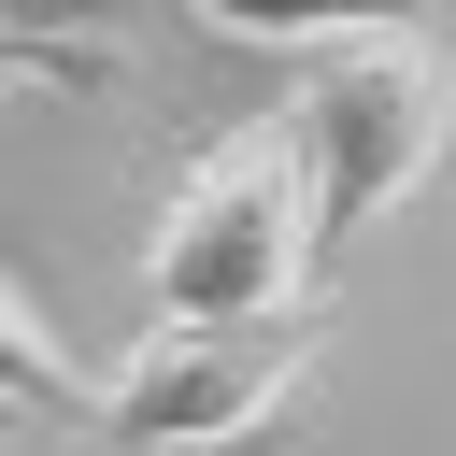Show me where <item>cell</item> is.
I'll list each match as a JSON object with an SVG mask.
<instances>
[{
  "instance_id": "cell-5",
  "label": "cell",
  "mask_w": 456,
  "mask_h": 456,
  "mask_svg": "<svg viewBox=\"0 0 456 456\" xmlns=\"http://www.w3.org/2000/svg\"><path fill=\"white\" fill-rule=\"evenodd\" d=\"M128 43L114 28H43V14H0V100H71V86H114Z\"/></svg>"
},
{
  "instance_id": "cell-2",
  "label": "cell",
  "mask_w": 456,
  "mask_h": 456,
  "mask_svg": "<svg viewBox=\"0 0 456 456\" xmlns=\"http://www.w3.org/2000/svg\"><path fill=\"white\" fill-rule=\"evenodd\" d=\"M314 256H328V214H314V171L285 142V114L200 142L142 228V299L157 328H271V314H314Z\"/></svg>"
},
{
  "instance_id": "cell-4",
  "label": "cell",
  "mask_w": 456,
  "mask_h": 456,
  "mask_svg": "<svg viewBox=\"0 0 456 456\" xmlns=\"http://www.w3.org/2000/svg\"><path fill=\"white\" fill-rule=\"evenodd\" d=\"M0 399H14V413H57V428H100V399H114V385L57 342V314H43L14 271H0Z\"/></svg>"
},
{
  "instance_id": "cell-3",
  "label": "cell",
  "mask_w": 456,
  "mask_h": 456,
  "mask_svg": "<svg viewBox=\"0 0 456 456\" xmlns=\"http://www.w3.org/2000/svg\"><path fill=\"white\" fill-rule=\"evenodd\" d=\"M314 314H271V328H142L114 399H100V442H142V456H214V442H256L299 385H314Z\"/></svg>"
},
{
  "instance_id": "cell-1",
  "label": "cell",
  "mask_w": 456,
  "mask_h": 456,
  "mask_svg": "<svg viewBox=\"0 0 456 456\" xmlns=\"http://www.w3.org/2000/svg\"><path fill=\"white\" fill-rule=\"evenodd\" d=\"M228 43H271L299 86H285V142L314 171V214L328 228H385L442 142H456V57L413 28V14H342V28H285V14H214Z\"/></svg>"
}]
</instances>
